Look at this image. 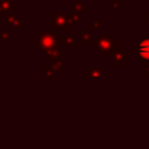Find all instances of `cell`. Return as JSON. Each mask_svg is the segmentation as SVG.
I'll list each match as a JSON object with an SVG mask.
<instances>
[{"label": "cell", "mask_w": 149, "mask_h": 149, "mask_svg": "<svg viewBox=\"0 0 149 149\" xmlns=\"http://www.w3.org/2000/svg\"><path fill=\"white\" fill-rule=\"evenodd\" d=\"M7 22L8 23H10V24H13L14 26V28H16V29H22V22L17 19V15L16 14H10L9 16H8V19H7Z\"/></svg>", "instance_id": "8992f818"}, {"label": "cell", "mask_w": 149, "mask_h": 149, "mask_svg": "<svg viewBox=\"0 0 149 149\" xmlns=\"http://www.w3.org/2000/svg\"><path fill=\"white\" fill-rule=\"evenodd\" d=\"M40 36H41V45L43 48H51L55 44L56 41V36L51 33V31H40Z\"/></svg>", "instance_id": "6da1fadb"}, {"label": "cell", "mask_w": 149, "mask_h": 149, "mask_svg": "<svg viewBox=\"0 0 149 149\" xmlns=\"http://www.w3.org/2000/svg\"><path fill=\"white\" fill-rule=\"evenodd\" d=\"M10 35H12V30H3V31H2V35H0V40H1V38L9 40Z\"/></svg>", "instance_id": "52a82bcc"}, {"label": "cell", "mask_w": 149, "mask_h": 149, "mask_svg": "<svg viewBox=\"0 0 149 149\" xmlns=\"http://www.w3.org/2000/svg\"><path fill=\"white\" fill-rule=\"evenodd\" d=\"M70 10H71V14H78V15L86 13L85 5L81 2V0H76L73 3H71Z\"/></svg>", "instance_id": "277c9868"}, {"label": "cell", "mask_w": 149, "mask_h": 149, "mask_svg": "<svg viewBox=\"0 0 149 149\" xmlns=\"http://www.w3.org/2000/svg\"><path fill=\"white\" fill-rule=\"evenodd\" d=\"M139 54L141 58L149 59V36H146L140 41L139 44Z\"/></svg>", "instance_id": "3957f363"}, {"label": "cell", "mask_w": 149, "mask_h": 149, "mask_svg": "<svg viewBox=\"0 0 149 149\" xmlns=\"http://www.w3.org/2000/svg\"><path fill=\"white\" fill-rule=\"evenodd\" d=\"M101 27V22L99 20H93L92 21V29H99Z\"/></svg>", "instance_id": "ba28073f"}, {"label": "cell", "mask_w": 149, "mask_h": 149, "mask_svg": "<svg viewBox=\"0 0 149 149\" xmlns=\"http://www.w3.org/2000/svg\"><path fill=\"white\" fill-rule=\"evenodd\" d=\"M49 22H50V24H54L59 29H69L70 28L69 16H65L63 14H58L55 19H51Z\"/></svg>", "instance_id": "7a4b0ae2"}, {"label": "cell", "mask_w": 149, "mask_h": 149, "mask_svg": "<svg viewBox=\"0 0 149 149\" xmlns=\"http://www.w3.org/2000/svg\"><path fill=\"white\" fill-rule=\"evenodd\" d=\"M144 19L147 20V23H148V26H149V14H144Z\"/></svg>", "instance_id": "30bf717a"}, {"label": "cell", "mask_w": 149, "mask_h": 149, "mask_svg": "<svg viewBox=\"0 0 149 149\" xmlns=\"http://www.w3.org/2000/svg\"><path fill=\"white\" fill-rule=\"evenodd\" d=\"M119 6V0H113V8H118Z\"/></svg>", "instance_id": "9c48e42d"}, {"label": "cell", "mask_w": 149, "mask_h": 149, "mask_svg": "<svg viewBox=\"0 0 149 149\" xmlns=\"http://www.w3.org/2000/svg\"><path fill=\"white\" fill-rule=\"evenodd\" d=\"M13 8H16V3L12 0H0V13H9Z\"/></svg>", "instance_id": "5b68a950"}]
</instances>
